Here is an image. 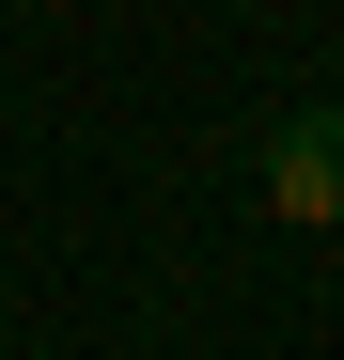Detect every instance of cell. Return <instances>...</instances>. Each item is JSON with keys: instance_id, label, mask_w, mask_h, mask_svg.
<instances>
[{"instance_id": "1", "label": "cell", "mask_w": 344, "mask_h": 360, "mask_svg": "<svg viewBox=\"0 0 344 360\" xmlns=\"http://www.w3.org/2000/svg\"><path fill=\"white\" fill-rule=\"evenodd\" d=\"M266 219L344 235V94H313V110H282V126H266Z\"/></svg>"}]
</instances>
